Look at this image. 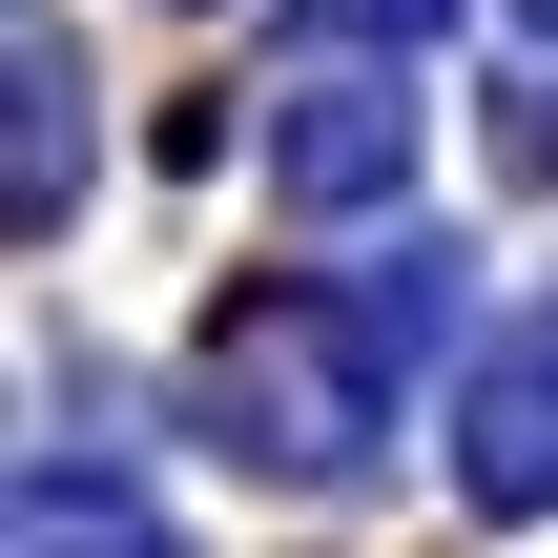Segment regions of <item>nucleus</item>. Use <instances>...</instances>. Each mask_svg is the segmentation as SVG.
Listing matches in <instances>:
<instances>
[]
</instances>
